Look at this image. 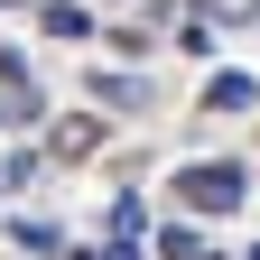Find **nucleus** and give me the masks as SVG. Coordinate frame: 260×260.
<instances>
[{
    "label": "nucleus",
    "mask_w": 260,
    "mask_h": 260,
    "mask_svg": "<svg viewBox=\"0 0 260 260\" xmlns=\"http://www.w3.org/2000/svg\"><path fill=\"white\" fill-rule=\"evenodd\" d=\"M251 195V168L242 158H205V168H177V205L186 214H233Z\"/></svg>",
    "instance_id": "1"
},
{
    "label": "nucleus",
    "mask_w": 260,
    "mask_h": 260,
    "mask_svg": "<svg viewBox=\"0 0 260 260\" xmlns=\"http://www.w3.org/2000/svg\"><path fill=\"white\" fill-rule=\"evenodd\" d=\"M103 140H112V130L93 121V112H65V121H47V149H38V158H56V168H75V158H93Z\"/></svg>",
    "instance_id": "2"
},
{
    "label": "nucleus",
    "mask_w": 260,
    "mask_h": 260,
    "mask_svg": "<svg viewBox=\"0 0 260 260\" xmlns=\"http://www.w3.org/2000/svg\"><path fill=\"white\" fill-rule=\"evenodd\" d=\"M38 28H47V38H65V47H84V38H93V10H84V0H47Z\"/></svg>",
    "instance_id": "3"
},
{
    "label": "nucleus",
    "mask_w": 260,
    "mask_h": 260,
    "mask_svg": "<svg viewBox=\"0 0 260 260\" xmlns=\"http://www.w3.org/2000/svg\"><path fill=\"white\" fill-rule=\"evenodd\" d=\"M251 103H260V84L242 75V65H223V75L205 84V112H251Z\"/></svg>",
    "instance_id": "4"
},
{
    "label": "nucleus",
    "mask_w": 260,
    "mask_h": 260,
    "mask_svg": "<svg viewBox=\"0 0 260 260\" xmlns=\"http://www.w3.org/2000/svg\"><path fill=\"white\" fill-rule=\"evenodd\" d=\"M103 103H112V112H140V103H149V93H140V84H130V75H103Z\"/></svg>",
    "instance_id": "5"
},
{
    "label": "nucleus",
    "mask_w": 260,
    "mask_h": 260,
    "mask_svg": "<svg viewBox=\"0 0 260 260\" xmlns=\"http://www.w3.org/2000/svg\"><path fill=\"white\" fill-rule=\"evenodd\" d=\"M158 251H168V260H205V242H195L186 223H168V233H158Z\"/></svg>",
    "instance_id": "6"
},
{
    "label": "nucleus",
    "mask_w": 260,
    "mask_h": 260,
    "mask_svg": "<svg viewBox=\"0 0 260 260\" xmlns=\"http://www.w3.org/2000/svg\"><path fill=\"white\" fill-rule=\"evenodd\" d=\"M242 260H260V242H251V251H242Z\"/></svg>",
    "instance_id": "7"
},
{
    "label": "nucleus",
    "mask_w": 260,
    "mask_h": 260,
    "mask_svg": "<svg viewBox=\"0 0 260 260\" xmlns=\"http://www.w3.org/2000/svg\"><path fill=\"white\" fill-rule=\"evenodd\" d=\"M0 10H19V0H0Z\"/></svg>",
    "instance_id": "8"
},
{
    "label": "nucleus",
    "mask_w": 260,
    "mask_h": 260,
    "mask_svg": "<svg viewBox=\"0 0 260 260\" xmlns=\"http://www.w3.org/2000/svg\"><path fill=\"white\" fill-rule=\"evenodd\" d=\"M103 10H121V0H103Z\"/></svg>",
    "instance_id": "9"
},
{
    "label": "nucleus",
    "mask_w": 260,
    "mask_h": 260,
    "mask_svg": "<svg viewBox=\"0 0 260 260\" xmlns=\"http://www.w3.org/2000/svg\"><path fill=\"white\" fill-rule=\"evenodd\" d=\"M0 121H10V103H0Z\"/></svg>",
    "instance_id": "10"
}]
</instances>
